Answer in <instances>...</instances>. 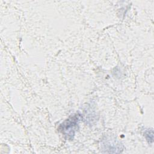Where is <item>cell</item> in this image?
Here are the masks:
<instances>
[{
	"label": "cell",
	"mask_w": 154,
	"mask_h": 154,
	"mask_svg": "<svg viewBox=\"0 0 154 154\" xmlns=\"http://www.w3.org/2000/svg\"><path fill=\"white\" fill-rule=\"evenodd\" d=\"M79 119L78 114L72 115L59 126L58 130L67 139L72 140L78 129Z\"/></svg>",
	"instance_id": "6da1fadb"
},
{
	"label": "cell",
	"mask_w": 154,
	"mask_h": 154,
	"mask_svg": "<svg viewBox=\"0 0 154 154\" xmlns=\"http://www.w3.org/2000/svg\"><path fill=\"white\" fill-rule=\"evenodd\" d=\"M102 146L104 152L120 153L122 150V144L115 138L106 137L102 140Z\"/></svg>",
	"instance_id": "7a4b0ae2"
},
{
	"label": "cell",
	"mask_w": 154,
	"mask_h": 154,
	"mask_svg": "<svg viewBox=\"0 0 154 154\" xmlns=\"http://www.w3.org/2000/svg\"><path fill=\"white\" fill-rule=\"evenodd\" d=\"M144 136L149 144H152L153 141V132L152 129H149L145 131Z\"/></svg>",
	"instance_id": "3957f363"
}]
</instances>
